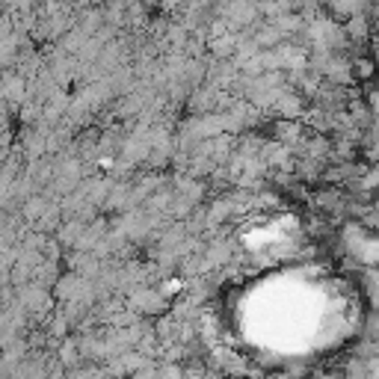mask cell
Masks as SVG:
<instances>
[{
    "label": "cell",
    "instance_id": "cell-1",
    "mask_svg": "<svg viewBox=\"0 0 379 379\" xmlns=\"http://www.w3.org/2000/svg\"><path fill=\"white\" fill-rule=\"evenodd\" d=\"M353 74H355V81H371V77H373V62L371 60H355L353 62Z\"/></svg>",
    "mask_w": 379,
    "mask_h": 379
}]
</instances>
